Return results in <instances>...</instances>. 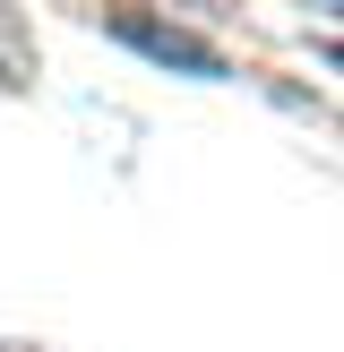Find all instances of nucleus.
<instances>
[{
	"instance_id": "obj_1",
	"label": "nucleus",
	"mask_w": 344,
	"mask_h": 352,
	"mask_svg": "<svg viewBox=\"0 0 344 352\" xmlns=\"http://www.w3.org/2000/svg\"><path fill=\"white\" fill-rule=\"evenodd\" d=\"M112 34H120V43H138L147 60H164V69H189V78H224V60H215L206 43H189V34L155 26V17H112Z\"/></svg>"
},
{
	"instance_id": "obj_2",
	"label": "nucleus",
	"mask_w": 344,
	"mask_h": 352,
	"mask_svg": "<svg viewBox=\"0 0 344 352\" xmlns=\"http://www.w3.org/2000/svg\"><path fill=\"white\" fill-rule=\"evenodd\" d=\"M336 60H344V43H336Z\"/></svg>"
}]
</instances>
